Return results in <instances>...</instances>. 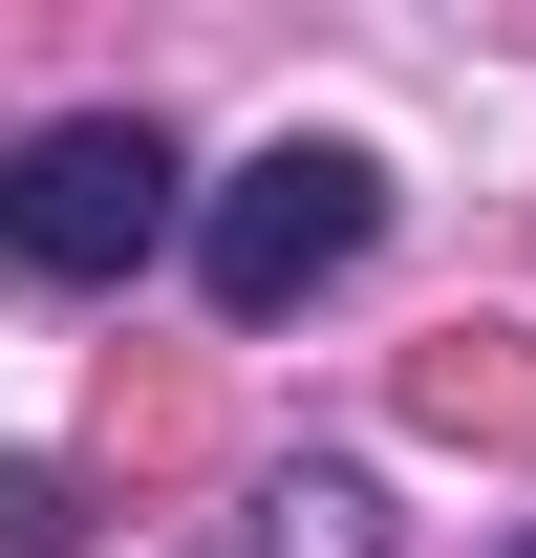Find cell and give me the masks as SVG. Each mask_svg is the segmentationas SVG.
Instances as JSON below:
<instances>
[{"label":"cell","mask_w":536,"mask_h":558,"mask_svg":"<svg viewBox=\"0 0 536 558\" xmlns=\"http://www.w3.org/2000/svg\"><path fill=\"white\" fill-rule=\"evenodd\" d=\"M365 236H387V172L343 130H258L236 172H194V301L215 323H301Z\"/></svg>","instance_id":"obj_2"},{"label":"cell","mask_w":536,"mask_h":558,"mask_svg":"<svg viewBox=\"0 0 536 558\" xmlns=\"http://www.w3.org/2000/svg\"><path fill=\"white\" fill-rule=\"evenodd\" d=\"M86 515H65V473H0V558H65Z\"/></svg>","instance_id":"obj_4"},{"label":"cell","mask_w":536,"mask_h":558,"mask_svg":"<svg viewBox=\"0 0 536 558\" xmlns=\"http://www.w3.org/2000/svg\"><path fill=\"white\" fill-rule=\"evenodd\" d=\"M258 558H365V473H279L258 494Z\"/></svg>","instance_id":"obj_3"},{"label":"cell","mask_w":536,"mask_h":558,"mask_svg":"<svg viewBox=\"0 0 536 558\" xmlns=\"http://www.w3.org/2000/svg\"><path fill=\"white\" fill-rule=\"evenodd\" d=\"M194 236V150L150 130V108H65V130L0 150V279H44V301H108L130 258Z\"/></svg>","instance_id":"obj_1"}]
</instances>
